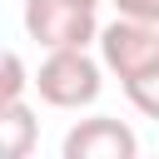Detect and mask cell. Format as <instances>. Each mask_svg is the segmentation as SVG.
<instances>
[{
  "mask_svg": "<svg viewBox=\"0 0 159 159\" xmlns=\"http://www.w3.org/2000/svg\"><path fill=\"white\" fill-rule=\"evenodd\" d=\"M104 89V60L89 50H45L35 70V94L50 109H89Z\"/></svg>",
  "mask_w": 159,
  "mask_h": 159,
  "instance_id": "6da1fadb",
  "label": "cell"
},
{
  "mask_svg": "<svg viewBox=\"0 0 159 159\" xmlns=\"http://www.w3.org/2000/svg\"><path fill=\"white\" fill-rule=\"evenodd\" d=\"M25 35L40 50H89L99 45L94 5L84 0H25Z\"/></svg>",
  "mask_w": 159,
  "mask_h": 159,
  "instance_id": "7a4b0ae2",
  "label": "cell"
},
{
  "mask_svg": "<svg viewBox=\"0 0 159 159\" xmlns=\"http://www.w3.org/2000/svg\"><path fill=\"white\" fill-rule=\"evenodd\" d=\"M99 60H104L109 75H119V84L154 70L159 65V25L134 20V15H119V20L99 25Z\"/></svg>",
  "mask_w": 159,
  "mask_h": 159,
  "instance_id": "3957f363",
  "label": "cell"
},
{
  "mask_svg": "<svg viewBox=\"0 0 159 159\" xmlns=\"http://www.w3.org/2000/svg\"><path fill=\"white\" fill-rule=\"evenodd\" d=\"M65 159H134L139 154V134L124 124V119H109V114H89L80 119L65 144H60Z\"/></svg>",
  "mask_w": 159,
  "mask_h": 159,
  "instance_id": "277c9868",
  "label": "cell"
},
{
  "mask_svg": "<svg viewBox=\"0 0 159 159\" xmlns=\"http://www.w3.org/2000/svg\"><path fill=\"white\" fill-rule=\"evenodd\" d=\"M40 144V119L25 99L0 104V154L5 159H30V149Z\"/></svg>",
  "mask_w": 159,
  "mask_h": 159,
  "instance_id": "5b68a950",
  "label": "cell"
},
{
  "mask_svg": "<svg viewBox=\"0 0 159 159\" xmlns=\"http://www.w3.org/2000/svg\"><path fill=\"white\" fill-rule=\"evenodd\" d=\"M124 94H129V104H134L144 119L159 124V65L144 70V75H134V80H124Z\"/></svg>",
  "mask_w": 159,
  "mask_h": 159,
  "instance_id": "8992f818",
  "label": "cell"
},
{
  "mask_svg": "<svg viewBox=\"0 0 159 159\" xmlns=\"http://www.w3.org/2000/svg\"><path fill=\"white\" fill-rule=\"evenodd\" d=\"M25 89H35V75L25 70V60L15 50H5V60H0V104L25 99Z\"/></svg>",
  "mask_w": 159,
  "mask_h": 159,
  "instance_id": "52a82bcc",
  "label": "cell"
},
{
  "mask_svg": "<svg viewBox=\"0 0 159 159\" xmlns=\"http://www.w3.org/2000/svg\"><path fill=\"white\" fill-rule=\"evenodd\" d=\"M119 15H134V20H154L159 25V0H114Z\"/></svg>",
  "mask_w": 159,
  "mask_h": 159,
  "instance_id": "ba28073f",
  "label": "cell"
},
{
  "mask_svg": "<svg viewBox=\"0 0 159 159\" xmlns=\"http://www.w3.org/2000/svg\"><path fill=\"white\" fill-rule=\"evenodd\" d=\"M84 5H99V0H84Z\"/></svg>",
  "mask_w": 159,
  "mask_h": 159,
  "instance_id": "9c48e42d",
  "label": "cell"
}]
</instances>
